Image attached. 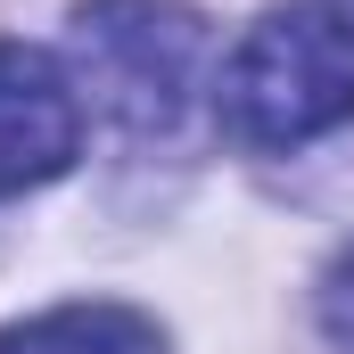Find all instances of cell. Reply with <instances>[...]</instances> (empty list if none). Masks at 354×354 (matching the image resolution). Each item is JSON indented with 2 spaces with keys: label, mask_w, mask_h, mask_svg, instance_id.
I'll use <instances>...</instances> for the list:
<instances>
[{
  "label": "cell",
  "mask_w": 354,
  "mask_h": 354,
  "mask_svg": "<svg viewBox=\"0 0 354 354\" xmlns=\"http://www.w3.org/2000/svg\"><path fill=\"white\" fill-rule=\"evenodd\" d=\"M214 115L239 149H305L354 124V17L330 0H288L256 17L223 58Z\"/></svg>",
  "instance_id": "6da1fadb"
},
{
  "label": "cell",
  "mask_w": 354,
  "mask_h": 354,
  "mask_svg": "<svg viewBox=\"0 0 354 354\" xmlns=\"http://www.w3.org/2000/svg\"><path fill=\"white\" fill-rule=\"evenodd\" d=\"M75 58H83V83L107 107V124H124L132 140H157L189 115L206 25L181 0H83Z\"/></svg>",
  "instance_id": "7a4b0ae2"
},
{
  "label": "cell",
  "mask_w": 354,
  "mask_h": 354,
  "mask_svg": "<svg viewBox=\"0 0 354 354\" xmlns=\"http://www.w3.org/2000/svg\"><path fill=\"white\" fill-rule=\"evenodd\" d=\"M83 149V99L75 75L33 50V41H0V198L58 181Z\"/></svg>",
  "instance_id": "3957f363"
},
{
  "label": "cell",
  "mask_w": 354,
  "mask_h": 354,
  "mask_svg": "<svg viewBox=\"0 0 354 354\" xmlns=\"http://www.w3.org/2000/svg\"><path fill=\"white\" fill-rule=\"evenodd\" d=\"M0 354H165V330L132 305H58L0 330Z\"/></svg>",
  "instance_id": "277c9868"
},
{
  "label": "cell",
  "mask_w": 354,
  "mask_h": 354,
  "mask_svg": "<svg viewBox=\"0 0 354 354\" xmlns=\"http://www.w3.org/2000/svg\"><path fill=\"white\" fill-rule=\"evenodd\" d=\"M322 338L338 354H354V239L330 256V272H322Z\"/></svg>",
  "instance_id": "5b68a950"
}]
</instances>
